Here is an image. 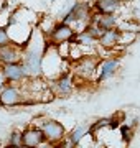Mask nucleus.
<instances>
[{"mask_svg":"<svg viewBox=\"0 0 140 148\" xmlns=\"http://www.w3.org/2000/svg\"><path fill=\"white\" fill-rule=\"evenodd\" d=\"M96 25L101 30H109V28L115 27V16H112V13H101L96 18Z\"/></svg>","mask_w":140,"mask_h":148,"instance_id":"nucleus-12","label":"nucleus"},{"mask_svg":"<svg viewBox=\"0 0 140 148\" xmlns=\"http://www.w3.org/2000/svg\"><path fill=\"white\" fill-rule=\"evenodd\" d=\"M7 86V77H5V74H3V71L0 69V90L3 89Z\"/></svg>","mask_w":140,"mask_h":148,"instance_id":"nucleus-17","label":"nucleus"},{"mask_svg":"<svg viewBox=\"0 0 140 148\" xmlns=\"http://www.w3.org/2000/svg\"><path fill=\"white\" fill-rule=\"evenodd\" d=\"M10 145L13 147H23V142H22V132L20 130H13L10 133V140H8Z\"/></svg>","mask_w":140,"mask_h":148,"instance_id":"nucleus-15","label":"nucleus"},{"mask_svg":"<svg viewBox=\"0 0 140 148\" xmlns=\"http://www.w3.org/2000/svg\"><path fill=\"white\" fill-rule=\"evenodd\" d=\"M2 71L5 74L7 81H12V82H18L27 77V73H25L22 63H7L2 66Z\"/></svg>","mask_w":140,"mask_h":148,"instance_id":"nucleus-6","label":"nucleus"},{"mask_svg":"<svg viewBox=\"0 0 140 148\" xmlns=\"http://www.w3.org/2000/svg\"><path fill=\"white\" fill-rule=\"evenodd\" d=\"M10 33L7 32V28L0 27V46L2 45H7V43H10Z\"/></svg>","mask_w":140,"mask_h":148,"instance_id":"nucleus-16","label":"nucleus"},{"mask_svg":"<svg viewBox=\"0 0 140 148\" xmlns=\"http://www.w3.org/2000/svg\"><path fill=\"white\" fill-rule=\"evenodd\" d=\"M23 58V49L16 46L15 43H7L0 46V61L3 64L7 63H20Z\"/></svg>","mask_w":140,"mask_h":148,"instance_id":"nucleus-3","label":"nucleus"},{"mask_svg":"<svg viewBox=\"0 0 140 148\" xmlns=\"http://www.w3.org/2000/svg\"><path fill=\"white\" fill-rule=\"evenodd\" d=\"M22 66L25 69L27 76L36 77L43 74V49L40 43L32 41L30 46L23 51V58H22Z\"/></svg>","mask_w":140,"mask_h":148,"instance_id":"nucleus-1","label":"nucleus"},{"mask_svg":"<svg viewBox=\"0 0 140 148\" xmlns=\"http://www.w3.org/2000/svg\"><path fill=\"white\" fill-rule=\"evenodd\" d=\"M53 89L58 95H69L71 92H73V82H71V79L68 76H61V77L54 82Z\"/></svg>","mask_w":140,"mask_h":148,"instance_id":"nucleus-11","label":"nucleus"},{"mask_svg":"<svg viewBox=\"0 0 140 148\" xmlns=\"http://www.w3.org/2000/svg\"><path fill=\"white\" fill-rule=\"evenodd\" d=\"M22 142L25 147H38L46 140H45V135L40 127H30L22 132Z\"/></svg>","mask_w":140,"mask_h":148,"instance_id":"nucleus-5","label":"nucleus"},{"mask_svg":"<svg viewBox=\"0 0 140 148\" xmlns=\"http://www.w3.org/2000/svg\"><path fill=\"white\" fill-rule=\"evenodd\" d=\"M97 40H99V43H101L102 46L110 48V46H115V45L120 41V33H119L117 30H114V28H109V30H104Z\"/></svg>","mask_w":140,"mask_h":148,"instance_id":"nucleus-10","label":"nucleus"},{"mask_svg":"<svg viewBox=\"0 0 140 148\" xmlns=\"http://www.w3.org/2000/svg\"><path fill=\"white\" fill-rule=\"evenodd\" d=\"M86 133H87V127H86V125H81V127L74 128V130L71 132V135H69V142L73 143V145H78L82 138L86 137Z\"/></svg>","mask_w":140,"mask_h":148,"instance_id":"nucleus-14","label":"nucleus"},{"mask_svg":"<svg viewBox=\"0 0 140 148\" xmlns=\"http://www.w3.org/2000/svg\"><path fill=\"white\" fill-rule=\"evenodd\" d=\"M5 7V0H0V12H2V8Z\"/></svg>","mask_w":140,"mask_h":148,"instance_id":"nucleus-18","label":"nucleus"},{"mask_svg":"<svg viewBox=\"0 0 140 148\" xmlns=\"http://www.w3.org/2000/svg\"><path fill=\"white\" fill-rule=\"evenodd\" d=\"M119 2L120 0H97L96 7L101 13H114L119 8Z\"/></svg>","mask_w":140,"mask_h":148,"instance_id":"nucleus-13","label":"nucleus"},{"mask_svg":"<svg viewBox=\"0 0 140 148\" xmlns=\"http://www.w3.org/2000/svg\"><path fill=\"white\" fill-rule=\"evenodd\" d=\"M119 68V59H106L99 66V81H107L110 79Z\"/></svg>","mask_w":140,"mask_h":148,"instance_id":"nucleus-9","label":"nucleus"},{"mask_svg":"<svg viewBox=\"0 0 140 148\" xmlns=\"http://www.w3.org/2000/svg\"><path fill=\"white\" fill-rule=\"evenodd\" d=\"M73 35H74V30L71 28V25H68L65 21L58 23V25L53 28V32H51V38H53V41H56V43L69 41L71 38H73Z\"/></svg>","mask_w":140,"mask_h":148,"instance_id":"nucleus-8","label":"nucleus"},{"mask_svg":"<svg viewBox=\"0 0 140 148\" xmlns=\"http://www.w3.org/2000/svg\"><path fill=\"white\" fill-rule=\"evenodd\" d=\"M97 69V61L94 58H82L81 61H79V64L76 66L74 73L79 76V77H82V79H89V77H92V74H94V71Z\"/></svg>","mask_w":140,"mask_h":148,"instance_id":"nucleus-7","label":"nucleus"},{"mask_svg":"<svg viewBox=\"0 0 140 148\" xmlns=\"http://www.w3.org/2000/svg\"><path fill=\"white\" fill-rule=\"evenodd\" d=\"M40 128H41V132L45 135V140L49 143H58L59 140L65 138V133H66V128L58 120H51V119L45 120Z\"/></svg>","mask_w":140,"mask_h":148,"instance_id":"nucleus-2","label":"nucleus"},{"mask_svg":"<svg viewBox=\"0 0 140 148\" xmlns=\"http://www.w3.org/2000/svg\"><path fill=\"white\" fill-rule=\"evenodd\" d=\"M23 102V95L22 92L13 87V86H5L3 89L0 90V104L2 106H16V104H22Z\"/></svg>","mask_w":140,"mask_h":148,"instance_id":"nucleus-4","label":"nucleus"}]
</instances>
